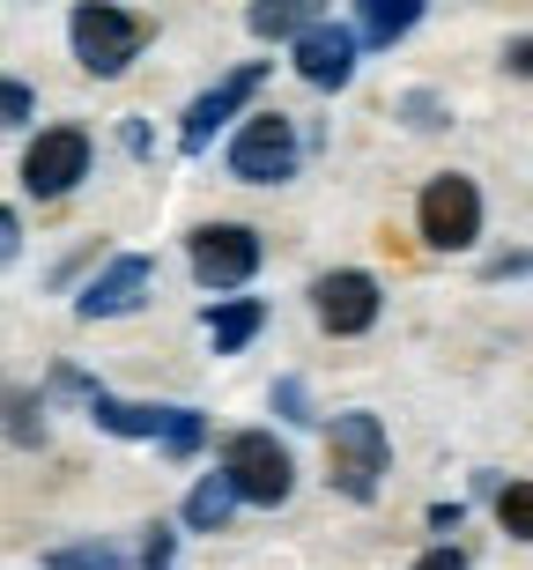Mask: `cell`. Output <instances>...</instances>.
Wrapping results in <instances>:
<instances>
[{
  "mask_svg": "<svg viewBox=\"0 0 533 570\" xmlns=\"http://www.w3.org/2000/svg\"><path fill=\"white\" fill-rule=\"evenodd\" d=\"M275 407L289 415V423H319V415L304 407V385H297V379H282V385H275Z\"/></svg>",
  "mask_w": 533,
  "mask_h": 570,
  "instance_id": "cell-22",
  "label": "cell"
},
{
  "mask_svg": "<svg viewBox=\"0 0 533 570\" xmlns=\"http://www.w3.org/2000/svg\"><path fill=\"white\" fill-rule=\"evenodd\" d=\"M356 30H342V22H319V30H304L289 52H297V75L312 89H348L356 82Z\"/></svg>",
  "mask_w": 533,
  "mask_h": 570,
  "instance_id": "cell-12",
  "label": "cell"
},
{
  "mask_svg": "<svg viewBox=\"0 0 533 570\" xmlns=\"http://www.w3.org/2000/svg\"><path fill=\"white\" fill-rule=\"evenodd\" d=\"M304 164V141H297V119H282V111H253L230 141V178L245 186H282V178H297Z\"/></svg>",
  "mask_w": 533,
  "mask_h": 570,
  "instance_id": "cell-4",
  "label": "cell"
},
{
  "mask_svg": "<svg viewBox=\"0 0 533 570\" xmlns=\"http://www.w3.org/2000/svg\"><path fill=\"white\" fill-rule=\"evenodd\" d=\"M423 237L437 245V253H467L474 237H482V193H474V178H460V170L430 178V193H423Z\"/></svg>",
  "mask_w": 533,
  "mask_h": 570,
  "instance_id": "cell-8",
  "label": "cell"
},
{
  "mask_svg": "<svg viewBox=\"0 0 533 570\" xmlns=\"http://www.w3.org/2000/svg\"><path fill=\"white\" fill-rule=\"evenodd\" d=\"M259 82H267V60H245V67H230L215 89H200V97L186 105V119H178V148H186V156H208L215 127H230L237 111L259 97Z\"/></svg>",
  "mask_w": 533,
  "mask_h": 570,
  "instance_id": "cell-6",
  "label": "cell"
},
{
  "mask_svg": "<svg viewBox=\"0 0 533 570\" xmlns=\"http://www.w3.org/2000/svg\"><path fill=\"white\" fill-rule=\"evenodd\" d=\"M496 519H504V533H512V541H533V482L496 489Z\"/></svg>",
  "mask_w": 533,
  "mask_h": 570,
  "instance_id": "cell-17",
  "label": "cell"
},
{
  "mask_svg": "<svg viewBox=\"0 0 533 570\" xmlns=\"http://www.w3.org/2000/svg\"><path fill=\"white\" fill-rule=\"evenodd\" d=\"M0 253H8V259L22 253V223H16V215H0Z\"/></svg>",
  "mask_w": 533,
  "mask_h": 570,
  "instance_id": "cell-26",
  "label": "cell"
},
{
  "mask_svg": "<svg viewBox=\"0 0 533 570\" xmlns=\"http://www.w3.org/2000/svg\"><path fill=\"white\" fill-rule=\"evenodd\" d=\"M8 438H16V444H38L45 438V401H38V393H22V385L8 393Z\"/></svg>",
  "mask_w": 533,
  "mask_h": 570,
  "instance_id": "cell-18",
  "label": "cell"
},
{
  "mask_svg": "<svg viewBox=\"0 0 533 570\" xmlns=\"http://www.w3.org/2000/svg\"><path fill=\"white\" fill-rule=\"evenodd\" d=\"M267 326V304L259 296H230V304H208V341H215V356H237L245 341Z\"/></svg>",
  "mask_w": 533,
  "mask_h": 570,
  "instance_id": "cell-15",
  "label": "cell"
},
{
  "mask_svg": "<svg viewBox=\"0 0 533 570\" xmlns=\"http://www.w3.org/2000/svg\"><path fill=\"white\" fill-rule=\"evenodd\" d=\"M149 570H171V563H149Z\"/></svg>",
  "mask_w": 533,
  "mask_h": 570,
  "instance_id": "cell-27",
  "label": "cell"
},
{
  "mask_svg": "<svg viewBox=\"0 0 533 570\" xmlns=\"http://www.w3.org/2000/svg\"><path fill=\"white\" fill-rule=\"evenodd\" d=\"M423 22V0H356V38L363 45H401Z\"/></svg>",
  "mask_w": 533,
  "mask_h": 570,
  "instance_id": "cell-16",
  "label": "cell"
},
{
  "mask_svg": "<svg viewBox=\"0 0 533 570\" xmlns=\"http://www.w3.org/2000/svg\"><path fill=\"white\" fill-rule=\"evenodd\" d=\"M67 38H75V60L89 67V75H127L134 60H141V45H149V22L127 16V8H111V0H82L75 8V22H67Z\"/></svg>",
  "mask_w": 533,
  "mask_h": 570,
  "instance_id": "cell-3",
  "label": "cell"
},
{
  "mask_svg": "<svg viewBox=\"0 0 533 570\" xmlns=\"http://www.w3.org/2000/svg\"><path fill=\"white\" fill-rule=\"evenodd\" d=\"M237 504H245V489L230 482V466H215V474H200V482H193V497H186V527H193V533H223Z\"/></svg>",
  "mask_w": 533,
  "mask_h": 570,
  "instance_id": "cell-14",
  "label": "cell"
},
{
  "mask_svg": "<svg viewBox=\"0 0 533 570\" xmlns=\"http://www.w3.org/2000/svg\"><path fill=\"white\" fill-rule=\"evenodd\" d=\"M245 22H253L259 45H297L304 30H319V22H326V0H253Z\"/></svg>",
  "mask_w": 533,
  "mask_h": 570,
  "instance_id": "cell-13",
  "label": "cell"
},
{
  "mask_svg": "<svg viewBox=\"0 0 533 570\" xmlns=\"http://www.w3.org/2000/svg\"><path fill=\"white\" fill-rule=\"evenodd\" d=\"M415 570H467V556H460V549H430Z\"/></svg>",
  "mask_w": 533,
  "mask_h": 570,
  "instance_id": "cell-25",
  "label": "cell"
},
{
  "mask_svg": "<svg viewBox=\"0 0 533 570\" xmlns=\"http://www.w3.org/2000/svg\"><path fill=\"white\" fill-rule=\"evenodd\" d=\"M312 312H319L326 334H371L378 326V282L363 267H334V275L312 282Z\"/></svg>",
  "mask_w": 533,
  "mask_h": 570,
  "instance_id": "cell-10",
  "label": "cell"
},
{
  "mask_svg": "<svg viewBox=\"0 0 533 570\" xmlns=\"http://www.w3.org/2000/svg\"><path fill=\"white\" fill-rule=\"evenodd\" d=\"M401 111H407V127H445V111H437V97H423V89H415V97H401Z\"/></svg>",
  "mask_w": 533,
  "mask_h": 570,
  "instance_id": "cell-20",
  "label": "cell"
},
{
  "mask_svg": "<svg viewBox=\"0 0 533 570\" xmlns=\"http://www.w3.org/2000/svg\"><path fill=\"white\" fill-rule=\"evenodd\" d=\"M0 119H8V127H30V82L0 89Z\"/></svg>",
  "mask_w": 533,
  "mask_h": 570,
  "instance_id": "cell-21",
  "label": "cell"
},
{
  "mask_svg": "<svg viewBox=\"0 0 533 570\" xmlns=\"http://www.w3.org/2000/svg\"><path fill=\"white\" fill-rule=\"evenodd\" d=\"M186 259L208 289H245V282L259 275V237L245 230V223H200V230L186 237Z\"/></svg>",
  "mask_w": 533,
  "mask_h": 570,
  "instance_id": "cell-7",
  "label": "cell"
},
{
  "mask_svg": "<svg viewBox=\"0 0 533 570\" xmlns=\"http://www.w3.org/2000/svg\"><path fill=\"white\" fill-rule=\"evenodd\" d=\"M504 67H512V75H526V82H533V38H512V45H504Z\"/></svg>",
  "mask_w": 533,
  "mask_h": 570,
  "instance_id": "cell-24",
  "label": "cell"
},
{
  "mask_svg": "<svg viewBox=\"0 0 533 570\" xmlns=\"http://www.w3.org/2000/svg\"><path fill=\"white\" fill-rule=\"evenodd\" d=\"M149 282H156V259L149 253H119L105 275L75 296V318H119V312H134V304L149 296Z\"/></svg>",
  "mask_w": 533,
  "mask_h": 570,
  "instance_id": "cell-11",
  "label": "cell"
},
{
  "mask_svg": "<svg viewBox=\"0 0 533 570\" xmlns=\"http://www.w3.org/2000/svg\"><path fill=\"white\" fill-rule=\"evenodd\" d=\"M526 267H533L526 253H496L490 267H482V275H490V282H512V275H526Z\"/></svg>",
  "mask_w": 533,
  "mask_h": 570,
  "instance_id": "cell-23",
  "label": "cell"
},
{
  "mask_svg": "<svg viewBox=\"0 0 533 570\" xmlns=\"http://www.w3.org/2000/svg\"><path fill=\"white\" fill-rule=\"evenodd\" d=\"M223 466H230V482L245 489V504H289V489H297V466H289V452H282L267 430H237L230 444H223Z\"/></svg>",
  "mask_w": 533,
  "mask_h": 570,
  "instance_id": "cell-5",
  "label": "cell"
},
{
  "mask_svg": "<svg viewBox=\"0 0 533 570\" xmlns=\"http://www.w3.org/2000/svg\"><path fill=\"white\" fill-rule=\"evenodd\" d=\"M45 570H127V556L119 549H45Z\"/></svg>",
  "mask_w": 533,
  "mask_h": 570,
  "instance_id": "cell-19",
  "label": "cell"
},
{
  "mask_svg": "<svg viewBox=\"0 0 533 570\" xmlns=\"http://www.w3.org/2000/svg\"><path fill=\"white\" fill-rule=\"evenodd\" d=\"M385 460H393V444H385V423L371 407L334 415V430H326V482L342 489L348 504H371V497H378Z\"/></svg>",
  "mask_w": 533,
  "mask_h": 570,
  "instance_id": "cell-2",
  "label": "cell"
},
{
  "mask_svg": "<svg viewBox=\"0 0 533 570\" xmlns=\"http://www.w3.org/2000/svg\"><path fill=\"white\" fill-rule=\"evenodd\" d=\"M89 178V134L82 127H52L30 141V156H22V193H38V200H60V193H75Z\"/></svg>",
  "mask_w": 533,
  "mask_h": 570,
  "instance_id": "cell-9",
  "label": "cell"
},
{
  "mask_svg": "<svg viewBox=\"0 0 533 570\" xmlns=\"http://www.w3.org/2000/svg\"><path fill=\"white\" fill-rule=\"evenodd\" d=\"M52 393H75V401L97 415V430H111V438H156L171 460H193L200 452V438H208V423H200V407H149V401H111L97 379H82L75 363H60L52 371Z\"/></svg>",
  "mask_w": 533,
  "mask_h": 570,
  "instance_id": "cell-1",
  "label": "cell"
}]
</instances>
